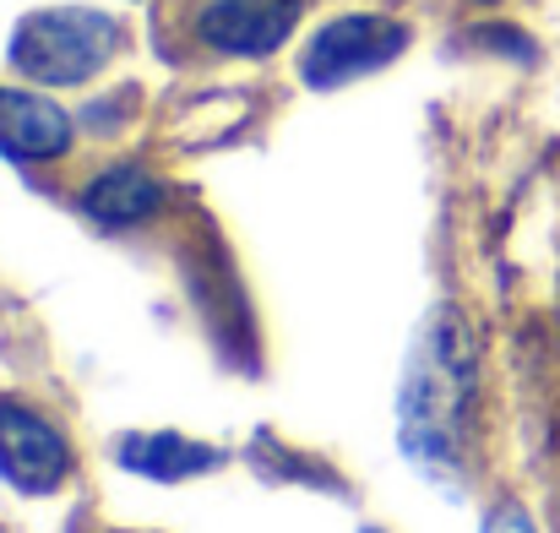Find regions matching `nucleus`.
Here are the masks:
<instances>
[{"label":"nucleus","mask_w":560,"mask_h":533,"mask_svg":"<svg viewBox=\"0 0 560 533\" xmlns=\"http://www.w3.org/2000/svg\"><path fill=\"white\" fill-rule=\"evenodd\" d=\"M159 207H164V185L142 164H115V170H104V175H93L82 185V212L93 223H104V229L148 223Z\"/></svg>","instance_id":"7"},{"label":"nucleus","mask_w":560,"mask_h":533,"mask_svg":"<svg viewBox=\"0 0 560 533\" xmlns=\"http://www.w3.org/2000/svg\"><path fill=\"white\" fill-rule=\"evenodd\" d=\"M120 463L131 474H148V479H186V474H207L218 468V452L212 447H196L186 436H126L120 441Z\"/></svg>","instance_id":"8"},{"label":"nucleus","mask_w":560,"mask_h":533,"mask_svg":"<svg viewBox=\"0 0 560 533\" xmlns=\"http://www.w3.org/2000/svg\"><path fill=\"white\" fill-rule=\"evenodd\" d=\"M365 533H381V529H365Z\"/></svg>","instance_id":"10"},{"label":"nucleus","mask_w":560,"mask_h":533,"mask_svg":"<svg viewBox=\"0 0 560 533\" xmlns=\"http://www.w3.org/2000/svg\"><path fill=\"white\" fill-rule=\"evenodd\" d=\"M120 49V22L93 5H55L33 11L11 33V66L44 88H77L98 77Z\"/></svg>","instance_id":"2"},{"label":"nucleus","mask_w":560,"mask_h":533,"mask_svg":"<svg viewBox=\"0 0 560 533\" xmlns=\"http://www.w3.org/2000/svg\"><path fill=\"white\" fill-rule=\"evenodd\" d=\"M485 533H534V523L523 518V507H495V518L485 523Z\"/></svg>","instance_id":"9"},{"label":"nucleus","mask_w":560,"mask_h":533,"mask_svg":"<svg viewBox=\"0 0 560 533\" xmlns=\"http://www.w3.org/2000/svg\"><path fill=\"white\" fill-rule=\"evenodd\" d=\"M402 452L419 457L430 474H452L463 463V447L474 441V414H479V344L457 311H435L430 327L419 333L402 392Z\"/></svg>","instance_id":"1"},{"label":"nucleus","mask_w":560,"mask_h":533,"mask_svg":"<svg viewBox=\"0 0 560 533\" xmlns=\"http://www.w3.org/2000/svg\"><path fill=\"white\" fill-rule=\"evenodd\" d=\"M71 148V115L55 99L0 88V153L11 164H49Z\"/></svg>","instance_id":"6"},{"label":"nucleus","mask_w":560,"mask_h":533,"mask_svg":"<svg viewBox=\"0 0 560 533\" xmlns=\"http://www.w3.org/2000/svg\"><path fill=\"white\" fill-rule=\"evenodd\" d=\"M66 474H71L66 436L27 403L0 397V479L16 485L22 496H49L66 485Z\"/></svg>","instance_id":"4"},{"label":"nucleus","mask_w":560,"mask_h":533,"mask_svg":"<svg viewBox=\"0 0 560 533\" xmlns=\"http://www.w3.org/2000/svg\"><path fill=\"white\" fill-rule=\"evenodd\" d=\"M408 49V27L392 22V16H375V11H354V16H338L327 22L311 44H305V82L311 88H343L365 71L392 66L397 55Z\"/></svg>","instance_id":"3"},{"label":"nucleus","mask_w":560,"mask_h":533,"mask_svg":"<svg viewBox=\"0 0 560 533\" xmlns=\"http://www.w3.org/2000/svg\"><path fill=\"white\" fill-rule=\"evenodd\" d=\"M300 22V0H207L196 11V38L218 55H272Z\"/></svg>","instance_id":"5"}]
</instances>
